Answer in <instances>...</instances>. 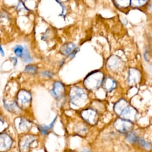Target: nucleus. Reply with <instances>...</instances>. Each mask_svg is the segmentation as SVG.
Returning a JSON list of instances; mask_svg holds the SVG:
<instances>
[{
  "mask_svg": "<svg viewBox=\"0 0 152 152\" xmlns=\"http://www.w3.org/2000/svg\"><path fill=\"white\" fill-rule=\"evenodd\" d=\"M138 136H137L136 134H135L133 132H129L126 137V140L129 142L131 143H136L137 141V140L138 138Z\"/></svg>",
  "mask_w": 152,
  "mask_h": 152,
  "instance_id": "412c9836",
  "label": "nucleus"
},
{
  "mask_svg": "<svg viewBox=\"0 0 152 152\" xmlns=\"http://www.w3.org/2000/svg\"><path fill=\"white\" fill-rule=\"evenodd\" d=\"M13 144V139L7 132L0 133V152L8 151Z\"/></svg>",
  "mask_w": 152,
  "mask_h": 152,
  "instance_id": "423d86ee",
  "label": "nucleus"
},
{
  "mask_svg": "<svg viewBox=\"0 0 152 152\" xmlns=\"http://www.w3.org/2000/svg\"><path fill=\"white\" fill-rule=\"evenodd\" d=\"M79 50V49L77 48L75 44L72 42H68L63 45L60 48V52L66 56L73 58L75 57L76 53Z\"/></svg>",
  "mask_w": 152,
  "mask_h": 152,
  "instance_id": "0eeeda50",
  "label": "nucleus"
},
{
  "mask_svg": "<svg viewBox=\"0 0 152 152\" xmlns=\"http://www.w3.org/2000/svg\"><path fill=\"white\" fill-rule=\"evenodd\" d=\"M39 75L43 77L48 78H52L54 76V73L50 71H42L39 72Z\"/></svg>",
  "mask_w": 152,
  "mask_h": 152,
  "instance_id": "4be33fe9",
  "label": "nucleus"
},
{
  "mask_svg": "<svg viewBox=\"0 0 152 152\" xmlns=\"http://www.w3.org/2000/svg\"><path fill=\"white\" fill-rule=\"evenodd\" d=\"M24 48L21 45H16L12 48V51L17 58L21 59L23 56Z\"/></svg>",
  "mask_w": 152,
  "mask_h": 152,
  "instance_id": "6ab92c4d",
  "label": "nucleus"
},
{
  "mask_svg": "<svg viewBox=\"0 0 152 152\" xmlns=\"http://www.w3.org/2000/svg\"><path fill=\"white\" fill-rule=\"evenodd\" d=\"M81 115L84 120L89 124L94 125L97 122L98 115L97 112L93 109H85L81 112Z\"/></svg>",
  "mask_w": 152,
  "mask_h": 152,
  "instance_id": "6e6552de",
  "label": "nucleus"
},
{
  "mask_svg": "<svg viewBox=\"0 0 152 152\" xmlns=\"http://www.w3.org/2000/svg\"><path fill=\"white\" fill-rule=\"evenodd\" d=\"M149 9L152 10V3H151V4H150V5H149Z\"/></svg>",
  "mask_w": 152,
  "mask_h": 152,
  "instance_id": "a878e982",
  "label": "nucleus"
},
{
  "mask_svg": "<svg viewBox=\"0 0 152 152\" xmlns=\"http://www.w3.org/2000/svg\"><path fill=\"white\" fill-rule=\"evenodd\" d=\"M121 64L122 61L121 59L116 56L113 55L108 59L106 65L109 69L114 71L118 69L121 66Z\"/></svg>",
  "mask_w": 152,
  "mask_h": 152,
  "instance_id": "ddd939ff",
  "label": "nucleus"
},
{
  "mask_svg": "<svg viewBox=\"0 0 152 152\" xmlns=\"http://www.w3.org/2000/svg\"><path fill=\"white\" fill-rule=\"evenodd\" d=\"M32 122L29 119L21 117L18 124V129L22 132L28 131L32 126Z\"/></svg>",
  "mask_w": 152,
  "mask_h": 152,
  "instance_id": "2eb2a0df",
  "label": "nucleus"
},
{
  "mask_svg": "<svg viewBox=\"0 0 152 152\" xmlns=\"http://www.w3.org/2000/svg\"><path fill=\"white\" fill-rule=\"evenodd\" d=\"M0 55L2 57L5 56V52L4 50V49H3V48H2V45L1 44H0Z\"/></svg>",
  "mask_w": 152,
  "mask_h": 152,
  "instance_id": "393cba45",
  "label": "nucleus"
},
{
  "mask_svg": "<svg viewBox=\"0 0 152 152\" xmlns=\"http://www.w3.org/2000/svg\"><path fill=\"white\" fill-rule=\"evenodd\" d=\"M69 99L73 104L77 106H82L87 103L88 94L84 89L74 87L70 90Z\"/></svg>",
  "mask_w": 152,
  "mask_h": 152,
  "instance_id": "f03ea898",
  "label": "nucleus"
},
{
  "mask_svg": "<svg viewBox=\"0 0 152 152\" xmlns=\"http://www.w3.org/2000/svg\"><path fill=\"white\" fill-rule=\"evenodd\" d=\"M32 96L30 92L25 89L20 90L17 94L16 102L21 109H26L30 105Z\"/></svg>",
  "mask_w": 152,
  "mask_h": 152,
  "instance_id": "20e7f679",
  "label": "nucleus"
},
{
  "mask_svg": "<svg viewBox=\"0 0 152 152\" xmlns=\"http://www.w3.org/2000/svg\"><path fill=\"white\" fill-rule=\"evenodd\" d=\"M102 86L107 91H111L114 90L116 87V81L110 77L104 78Z\"/></svg>",
  "mask_w": 152,
  "mask_h": 152,
  "instance_id": "4468645a",
  "label": "nucleus"
},
{
  "mask_svg": "<svg viewBox=\"0 0 152 152\" xmlns=\"http://www.w3.org/2000/svg\"><path fill=\"white\" fill-rule=\"evenodd\" d=\"M24 1H27V0H24Z\"/></svg>",
  "mask_w": 152,
  "mask_h": 152,
  "instance_id": "bb28decb",
  "label": "nucleus"
},
{
  "mask_svg": "<svg viewBox=\"0 0 152 152\" xmlns=\"http://www.w3.org/2000/svg\"><path fill=\"white\" fill-rule=\"evenodd\" d=\"M139 70L131 68L129 71V76H128V83L131 85H134L137 84L140 80L141 77V74Z\"/></svg>",
  "mask_w": 152,
  "mask_h": 152,
  "instance_id": "f8f14e48",
  "label": "nucleus"
},
{
  "mask_svg": "<svg viewBox=\"0 0 152 152\" xmlns=\"http://www.w3.org/2000/svg\"><path fill=\"white\" fill-rule=\"evenodd\" d=\"M115 2L118 7L125 8L131 5L132 0H115Z\"/></svg>",
  "mask_w": 152,
  "mask_h": 152,
  "instance_id": "aec40b11",
  "label": "nucleus"
},
{
  "mask_svg": "<svg viewBox=\"0 0 152 152\" xmlns=\"http://www.w3.org/2000/svg\"><path fill=\"white\" fill-rule=\"evenodd\" d=\"M114 110L121 119L132 121L136 118L137 111L135 109L129 105L125 100L118 101L115 105Z\"/></svg>",
  "mask_w": 152,
  "mask_h": 152,
  "instance_id": "f257e3e1",
  "label": "nucleus"
},
{
  "mask_svg": "<svg viewBox=\"0 0 152 152\" xmlns=\"http://www.w3.org/2000/svg\"><path fill=\"white\" fill-rule=\"evenodd\" d=\"M38 71V66L35 64H27L25 66L23 72L30 75H34L37 73Z\"/></svg>",
  "mask_w": 152,
  "mask_h": 152,
  "instance_id": "a211bd4d",
  "label": "nucleus"
},
{
  "mask_svg": "<svg viewBox=\"0 0 152 152\" xmlns=\"http://www.w3.org/2000/svg\"><path fill=\"white\" fill-rule=\"evenodd\" d=\"M147 1H148V0H137V2H138V3L139 5L142 6V5H145V4L147 3Z\"/></svg>",
  "mask_w": 152,
  "mask_h": 152,
  "instance_id": "b1692460",
  "label": "nucleus"
},
{
  "mask_svg": "<svg viewBox=\"0 0 152 152\" xmlns=\"http://www.w3.org/2000/svg\"><path fill=\"white\" fill-rule=\"evenodd\" d=\"M4 106L7 110L12 113L18 114L21 112V108L19 107L15 100H4Z\"/></svg>",
  "mask_w": 152,
  "mask_h": 152,
  "instance_id": "9b49d317",
  "label": "nucleus"
},
{
  "mask_svg": "<svg viewBox=\"0 0 152 152\" xmlns=\"http://www.w3.org/2000/svg\"><path fill=\"white\" fill-rule=\"evenodd\" d=\"M56 116L54 118L53 121L49 125H37V129H39L40 133L43 135H47L49 132L52 129L54 124L56 121Z\"/></svg>",
  "mask_w": 152,
  "mask_h": 152,
  "instance_id": "dca6fc26",
  "label": "nucleus"
},
{
  "mask_svg": "<svg viewBox=\"0 0 152 152\" xmlns=\"http://www.w3.org/2000/svg\"><path fill=\"white\" fill-rule=\"evenodd\" d=\"M103 79L104 77L102 72L94 71L87 75L84 81V84L87 89L93 90L98 88L102 85Z\"/></svg>",
  "mask_w": 152,
  "mask_h": 152,
  "instance_id": "7ed1b4c3",
  "label": "nucleus"
},
{
  "mask_svg": "<svg viewBox=\"0 0 152 152\" xmlns=\"http://www.w3.org/2000/svg\"><path fill=\"white\" fill-rule=\"evenodd\" d=\"M115 128L121 132H128L132 129V124L131 121L124 119H118L115 122Z\"/></svg>",
  "mask_w": 152,
  "mask_h": 152,
  "instance_id": "9d476101",
  "label": "nucleus"
},
{
  "mask_svg": "<svg viewBox=\"0 0 152 152\" xmlns=\"http://www.w3.org/2000/svg\"><path fill=\"white\" fill-rule=\"evenodd\" d=\"M93 1H95V0H93Z\"/></svg>",
  "mask_w": 152,
  "mask_h": 152,
  "instance_id": "cd10ccee",
  "label": "nucleus"
},
{
  "mask_svg": "<svg viewBox=\"0 0 152 152\" xmlns=\"http://www.w3.org/2000/svg\"><path fill=\"white\" fill-rule=\"evenodd\" d=\"M37 137L34 134H26L21 136L18 140V147L20 152H28L31 144L34 142Z\"/></svg>",
  "mask_w": 152,
  "mask_h": 152,
  "instance_id": "39448f33",
  "label": "nucleus"
},
{
  "mask_svg": "<svg viewBox=\"0 0 152 152\" xmlns=\"http://www.w3.org/2000/svg\"><path fill=\"white\" fill-rule=\"evenodd\" d=\"M11 60L12 61V64H13V65L14 66H16L17 65V63H18V59H17V58L16 56H11L10 58Z\"/></svg>",
  "mask_w": 152,
  "mask_h": 152,
  "instance_id": "5701e85b",
  "label": "nucleus"
},
{
  "mask_svg": "<svg viewBox=\"0 0 152 152\" xmlns=\"http://www.w3.org/2000/svg\"><path fill=\"white\" fill-rule=\"evenodd\" d=\"M24 50L23 56L21 58V60L24 63L29 64H30L31 62H33V58H32L31 55H30V51L28 50V48L27 46L24 45Z\"/></svg>",
  "mask_w": 152,
  "mask_h": 152,
  "instance_id": "f3484780",
  "label": "nucleus"
},
{
  "mask_svg": "<svg viewBox=\"0 0 152 152\" xmlns=\"http://www.w3.org/2000/svg\"><path fill=\"white\" fill-rule=\"evenodd\" d=\"M65 86L60 81H56L53 84V87L50 90V93L56 99H61L65 94Z\"/></svg>",
  "mask_w": 152,
  "mask_h": 152,
  "instance_id": "1a4fd4ad",
  "label": "nucleus"
}]
</instances>
